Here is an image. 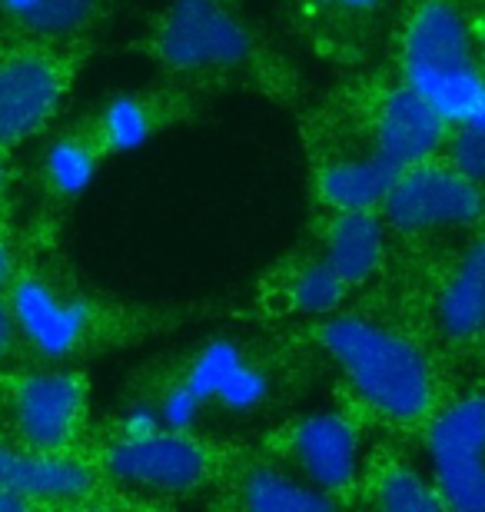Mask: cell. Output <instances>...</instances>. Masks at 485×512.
I'll return each instance as SVG.
<instances>
[{"label": "cell", "instance_id": "obj_26", "mask_svg": "<svg viewBox=\"0 0 485 512\" xmlns=\"http://www.w3.org/2000/svg\"><path fill=\"white\" fill-rule=\"evenodd\" d=\"M14 177H17V170H14V157H7V153H0V217H7L4 207H7L10 190H14Z\"/></svg>", "mask_w": 485, "mask_h": 512}, {"label": "cell", "instance_id": "obj_8", "mask_svg": "<svg viewBox=\"0 0 485 512\" xmlns=\"http://www.w3.org/2000/svg\"><path fill=\"white\" fill-rule=\"evenodd\" d=\"M240 439L213 429H150V433H117L94 426L87 456L103 479L130 506L173 503V499H210L230 466Z\"/></svg>", "mask_w": 485, "mask_h": 512}, {"label": "cell", "instance_id": "obj_2", "mask_svg": "<svg viewBox=\"0 0 485 512\" xmlns=\"http://www.w3.org/2000/svg\"><path fill=\"white\" fill-rule=\"evenodd\" d=\"M313 376V356L293 330L213 333L137 370L123 399L147 406L167 429H213L293 403Z\"/></svg>", "mask_w": 485, "mask_h": 512}, {"label": "cell", "instance_id": "obj_12", "mask_svg": "<svg viewBox=\"0 0 485 512\" xmlns=\"http://www.w3.org/2000/svg\"><path fill=\"white\" fill-rule=\"evenodd\" d=\"M416 446L446 509L485 512V366L446 386Z\"/></svg>", "mask_w": 485, "mask_h": 512}, {"label": "cell", "instance_id": "obj_1", "mask_svg": "<svg viewBox=\"0 0 485 512\" xmlns=\"http://www.w3.org/2000/svg\"><path fill=\"white\" fill-rule=\"evenodd\" d=\"M299 114L309 210H379L399 173L439 153L449 130L386 60L346 70Z\"/></svg>", "mask_w": 485, "mask_h": 512}, {"label": "cell", "instance_id": "obj_15", "mask_svg": "<svg viewBox=\"0 0 485 512\" xmlns=\"http://www.w3.org/2000/svg\"><path fill=\"white\" fill-rule=\"evenodd\" d=\"M399 0H286V20L306 50L339 70L373 64Z\"/></svg>", "mask_w": 485, "mask_h": 512}, {"label": "cell", "instance_id": "obj_13", "mask_svg": "<svg viewBox=\"0 0 485 512\" xmlns=\"http://www.w3.org/2000/svg\"><path fill=\"white\" fill-rule=\"evenodd\" d=\"M379 217L386 223L389 247H419L482 223L485 190L446 153H432L399 173L379 203Z\"/></svg>", "mask_w": 485, "mask_h": 512}, {"label": "cell", "instance_id": "obj_25", "mask_svg": "<svg viewBox=\"0 0 485 512\" xmlns=\"http://www.w3.org/2000/svg\"><path fill=\"white\" fill-rule=\"evenodd\" d=\"M20 260V233L10 230L7 217H0V290H7L10 276L17 270Z\"/></svg>", "mask_w": 485, "mask_h": 512}, {"label": "cell", "instance_id": "obj_27", "mask_svg": "<svg viewBox=\"0 0 485 512\" xmlns=\"http://www.w3.org/2000/svg\"><path fill=\"white\" fill-rule=\"evenodd\" d=\"M24 509H30L24 499L7 493V489H0V512H24Z\"/></svg>", "mask_w": 485, "mask_h": 512}, {"label": "cell", "instance_id": "obj_17", "mask_svg": "<svg viewBox=\"0 0 485 512\" xmlns=\"http://www.w3.org/2000/svg\"><path fill=\"white\" fill-rule=\"evenodd\" d=\"M206 97L193 90L157 80L150 87H123L103 97L94 110H87V124L94 130L100 150L110 157H123L140 147H147L163 130H173L193 114H200Z\"/></svg>", "mask_w": 485, "mask_h": 512}, {"label": "cell", "instance_id": "obj_4", "mask_svg": "<svg viewBox=\"0 0 485 512\" xmlns=\"http://www.w3.org/2000/svg\"><path fill=\"white\" fill-rule=\"evenodd\" d=\"M27 363L80 366L130 350L167 330L170 313L123 303L94 290L57 243V227L40 220L20 233V260L7 283Z\"/></svg>", "mask_w": 485, "mask_h": 512}, {"label": "cell", "instance_id": "obj_3", "mask_svg": "<svg viewBox=\"0 0 485 512\" xmlns=\"http://www.w3.org/2000/svg\"><path fill=\"white\" fill-rule=\"evenodd\" d=\"M316 363L333 376L336 403L373 433L416 439L452 383L406 323L363 290L343 310L293 326Z\"/></svg>", "mask_w": 485, "mask_h": 512}, {"label": "cell", "instance_id": "obj_16", "mask_svg": "<svg viewBox=\"0 0 485 512\" xmlns=\"http://www.w3.org/2000/svg\"><path fill=\"white\" fill-rule=\"evenodd\" d=\"M356 290L303 237L299 247L270 263L256 286V316L273 330H293L343 310Z\"/></svg>", "mask_w": 485, "mask_h": 512}, {"label": "cell", "instance_id": "obj_18", "mask_svg": "<svg viewBox=\"0 0 485 512\" xmlns=\"http://www.w3.org/2000/svg\"><path fill=\"white\" fill-rule=\"evenodd\" d=\"M220 509H243V512H323L339 509L326 493H319L303 483L293 469H286L280 459H273L263 446L236 443L230 466L206 499Z\"/></svg>", "mask_w": 485, "mask_h": 512}, {"label": "cell", "instance_id": "obj_6", "mask_svg": "<svg viewBox=\"0 0 485 512\" xmlns=\"http://www.w3.org/2000/svg\"><path fill=\"white\" fill-rule=\"evenodd\" d=\"M369 293L409 326L449 380L485 366V220L446 240L389 247Z\"/></svg>", "mask_w": 485, "mask_h": 512}, {"label": "cell", "instance_id": "obj_14", "mask_svg": "<svg viewBox=\"0 0 485 512\" xmlns=\"http://www.w3.org/2000/svg\"><path fill=\"white\" fill-rule=\"evenodd\" d=\"M0 489L30 509L54 506H130L87 453H40L0 436Z\"/></svg>", "mask_w": 485, "mask_h": 512}, {"label": "cell", "instance_id": "obj_9", "mask_svg": "<svg viewBox=\"0 0 485 512\" xmlns=\"http://www.w3.org/2000/svg\"><path fill=\"white\" fill-rule=\"evenodd\" d=\"M94 54V40L0 30V153L14 157L60 124Z\"/></svg>", "mask_w": 485, "mask_h": 512}, {"label": "cell", "instance_id": "obj_21", "mask_svg": "<svg viewBox=\"0 0 485 512\" xmlns=\"http://www.w3.org/2000/svg\"><path fill=\"white\" fill-rule=\"evenodd\" d=\"M412 443L416 439L383 436L373 439L363 456L356 479L353 506L379 509V512H442L436 483H432L429 466L422 469L412 459Z\"/></svg>", "mask_w": 485, "mask_h": 512}, {"label": "cell", "instance_id": "obj_22", "mask_svg": "<svg viewBox=\"0 0 485 512\" xmlns=\"http://www.w3.org/2000/svg\"><path fill=\"white\" fill-rule=\"evenodd\" d=\"M113 0H40L34 14L20 30L10 34H34L57 40H94L103 17L110 14Z\"/></svg>", "mask_w": 485, "mask_h": 512}, {"label": "cell", "instance_id": "obj_19", "mask_svg": "<svg viewBox=\"0 0 485 512\" xmlns=\"http://www.w3.org/2000/svg\"><path fill=\"white\" fill-rule=\"evenodd\" d=\"M37 163H34V187L40 197V217L54 223L60 213L84 197L90 183L97 180L100 167L107 163V153L90 130L87 117L67 120V124L50 127L40 137Z\"/></svg>", "mask_w": 485, "mask_h": 512}, {"label": "cell", "instance_id": "obj_10", "mask_svg": "<svg viewBox=\"0 0 485 512\" xmlns=\"http://www.w3.org/2000/svg\"><path fill=\"white\" fill-rule=\"evenodd\" d=\"M90 380L80 366L20 363L0 370V436L40 453H87Z\"/></svg>", "mask_w": 485, "mask_h": 512}, {"label": "cell", "instance_id": "obj_23", "mask_svg": "<svg viewBox=\"0 0 485 512\" xmlns=\"http://www.w3.org/2000/svg\"><path fill=\"white\" fill-rule=\"evenodd\" d=\"M439 153H446L469 180H476L485 190V100L472 117L449 124Z\"/></svg>", "mask_w": 485, "mask_h": 512}, {"label": "cell", "instance_id": "obj_24", "mask_svg": "<svg viewBox=\"0 0 485 512\" xmlns=\"http://www.w3.org/2000/svg\"><path fill=\"white\" fill-rule=\"evenodd\" d=\"M20 363H27L24 340H20L17 316H14V306L7 300V290H0V370L20 366Z\"/></svg>", "mask_w": 485, "mask_h": 512}, {"label": "cell", "instance_id": "obj_7", "mask_svg": "<svg viewBox=\"0 0 485 512\" xmlns=\"http://www.w3.org/2000/svg\"><path fill=\"white\" fill-rule=\"evenodd\" d=\"M383 60L439 110L446 124L485 100V60L469 24V0H399Z\"/></svg>", "mask_w": 485, "mask_h": 512}, {"label": "cell", "instance_id": "obj_5", "mask_svg": "<svg viewBox=\"0 0 485 512\" xmlns=\"http://www.w3.org/2000/svg\"><path fill=\"white\" fill-rule=\"evenodd\" d=\"M157 77L210 100L253 94L303 104V74L246 14L243 0H163L133 40Z\"/></svg>", "mask_w": 485, "mask_h": 512}, {"label": "cell", "instance_id": "obj_11", "mask_svg": "<svg viewBox=\"0 0 485 512\" xmlns=\"http://www.w3.org/2000/svg\"><path fill=\"white\" fill-rule=\"evenodd\" d=\"M373 436L353 409L333 399L329 409H303L276 419L253 443L293 469L303 483L326 493L336 506H353L359 466Z\"/></svg>", "mask_w": 485, "mask_h": 512}, {"label": "cell", "instance_id": "obj_20", "mask_svg": "<svg viewBox=\"0 0 485 512\" xmlns=\"http://www.w3.org/2000/svg\"><path fill=\"white\" fill-rule=\"evenodd\" d=\"M306 240L356 296L369 290L389 263V233L379 210H309Z\"/></svg>", "mask_w": 485, "mask_h": 512}]
</instances>
